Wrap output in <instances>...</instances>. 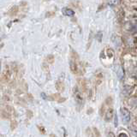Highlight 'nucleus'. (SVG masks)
Here are the masks:
<instances>
[{"instance_id": "obj_12", "label": "nucleus", "mask_w": 137, "mask_h": 137, "mask_svg": "<svg viewBox=\"0 0 137 137\" xmlns=\"http://www.w3.org/2000/svg\"><path fill=\"white\" fill-rule=\"evenodd\" d=\"M107 136L108 137H115V134H114V133H112V132H108V133H107Z\"/></svg>"}, {"instance_id": "obj_4", "label": "nucleus", "mask_w": 137, "mask_h": 137, "mask_svg": "<svg viewBox=\"0 0 137 137\" xmlns=\"http://www.w3.org/2000/svg\"><path fill=\"white\" fill-rule=\"evenodd\" d=\"M62 12L63 15H65V16H73L75 15L74 10L70 8H63L62 9Z\"/></svg>"}, {"instance_id": "obj_10", "label": "nucleus", "mask_w": 137, "mask_h": 137, "mask_svg": "<svg viewBox=\"0 0 137 137\" xmlns=\"http://www.w3.org/2000/svg\"><path fill=\"white\" fill-rule=\"evenodd\" d=\"M58 88L59 89L60 91H63V88H64V87H63V85L62 84V83L58 82Z\"/></svg>"}, {"instance_id": "obj_11", "label": "nucleus", "mask_w": 137, "mask_h": 137, "mask_svg": "<svg viewBox=\"0 0 137 137\" xmlns=\"http://www.w3.org/2000/svg\"><path fill=\"white\" fill-rule=\"evenodd\" d=\"M118 137H129L128 134H127L126 133H120Z\"/></svg>"}, {"instance_id": "obj_13", "label": "nucleus", "mask_w": 137, "mask_h": 137, "mask_svg": "<svg viewBox=\"0 0 137 137\" xmlns=\"http://www.w3.org/2000/svg\"><path fill=\"white\" fill-rule=\"evenodd\" d=\"M51 137H57V136H56V135H54V134H51Z\"/></svg>"}, {"instance_id": "obj_3", "label": "nucleus", "mask_w": 137, "mask_h": 137, "mask_svg": "<svg viewBox=\"0 0 137 137\" xmlns=\"http://www.w3.org/2000/svg\"><path fill=\"white\" fill-rule=\"evenodd\" d=\"M74 93H75V99L77 100V102H78V103H82V102L83 101V98H82V94H81V92L79 91V89L75 87Z\"/></svg>"}, {"instance_id": "obj_14", "label": "nucleus", "mask_w": 137, "mask_h": 137, "mask_svg": "<svg viewBox=\"0 0 137 137\" xmlns=\"http://www.w3.org/2000/svg\"><path fill=\"white\" fill-rule=\"evenodd\" d=\"M0 64H1V63H0Z\"/></svg>"}, {"instance_id": "obj_9", "label": "nucleus", "mask_w": 137, "mask_h": 137, "mask_svg": "<svg viewBox=\"0 0 137 137\" xmlns=\"http://www.w3.org/2000/svg\"><path fill=\"white\" fill-rule=\"evenodd\" d=\"M94 131L95 135H96V137H100V133H99V131L98 130V129H97L96 128H94Z\"/></svg>"}, {"instance_id": "obj_6", "label": "nucleus", "mask_w": 137, "mask_h": 137, "mask_svg": "<svg viewBox=\"0 0 137 137\" xmlns=\"http://www.w3.org/2000/svg\"><path fill=\"white\" fill-rule=\"evenodd\" d=\"M112 117H113V109L109 108L106 113V121H110L112 118Z\"/></svg>"}, {"instance_id": "obj_1", "label": "nucleus", "mask_w": 137, "mask_h": 137, "mask_svg": "<svg viewBox=\"0 0 137 137\" xmlns=\"http://www.w3.org/2000/svg\"><path fill=\"white\" fill-rule=\"evenodd\" d=\"M121 116L124 123H128L130 121V112L127 108H121Z\"/></svg>"}, {"instance_id": "obj_2", "label": "nucleus", "mask_w": 137, "mask_h": 137, "mask_svg": "<svg viewBox=\"0 0 137 137\" xmlns=\"http://www.w3.org/2000/svg\"><path fill=\"white\" fill-rule=\"evenodd\" d=\"M70 70H71V71L74 74L76 75L77 73H79V60L72 58L70 60Z\"/></svg>"}, {"instance_id": "obj_8", "label": "nucleus", "mask_w": 137, "mask_h": 137, "mask_svg": "<svg viewBox=\"0 0 137 137\" xmlns=\"http://www.w3.org/2000/svg\"><path fill=\"white\" fill-rule=\"evenodd\" d=\"M86 134H87V137H94V133H93V131L89 128H87V130H86Z\"/></svg>"}, {"instance_id": "obj_7", "label": "nucleus", "mask_w": 137, "mask_h": 137, "mask_svg": "<svg viewBox=\"0 0 137 137\" xmlns=\"http://www.w3.org/2000/svg\"><path fill=\"white\" fill-rule=\"evenodd\" d=\"M107 1H108V4L112 6H116L120 3V0H107Z\"/></svg>"}, {"instance_id": "obj_5", "label": "nucleus", "mask_w": 137, "mask_h": 137, "mask_svg": "<svg viewBox=\"0 0 137 137\" xmlns=\"http://www.w3.org/2000/svg\"><path fill=\"white\" fill-rule=\"evenodd\" d=\"M78 83H79V86L81 87V89H82V92H87V82H86L85 80H78Z\"/></svg>"}]
</instances>
